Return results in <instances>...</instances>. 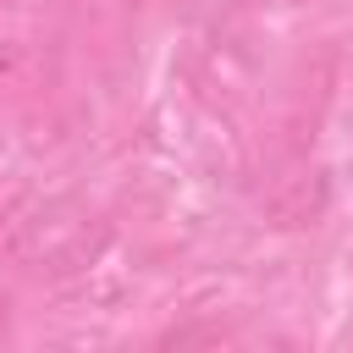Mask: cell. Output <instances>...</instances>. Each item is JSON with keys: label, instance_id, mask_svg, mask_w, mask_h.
I'll return each instance as SVG.
<instances>
[]
</instances>
